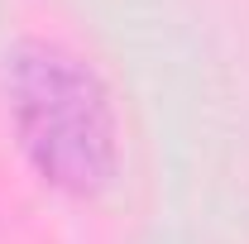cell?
Listing matches in <instances>:
<instances>
[{
    "instance_id": "6da1fadb",
    "label": "cell",
    "mask_w": 249,
    "mask_h": 244,
    "mask_svg": "<svg viewBox=\"0 0 249 244\" xmlns=\"http://www.w3.org/2000/svg\"><path fill=\"white\" fill-rule=\"evenodd\" d=\"M5 96L29 163L53 187L72 196H96L110 187L120 129L101 77L77 53L24 38L15 53H5Z\"/></svg>"
}]
</instances>
